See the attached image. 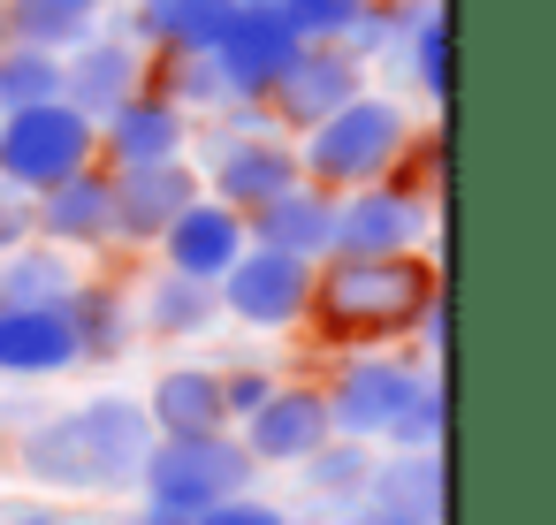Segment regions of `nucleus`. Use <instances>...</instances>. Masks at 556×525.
I'll return each mask as SVG.
<instances>
[{
	"mask_svg": "<svg viewBox=\"0 0 556 525\" xmlns=\"http://www.w3.org/2000/svg\"><path fill=\"white\" fill-rule=\"evenodd\" d=\"M153 449V419L138 396L100 388L70 411H47L16 434V472L47 495H138V464Z\"/></svg>",
	"mask_w": 556,
	"mask_h": 525,
	"instance_id": "f257e3e1",
	"label": "nucleus"
},
{
	"mask_svg": "<svg viewBox=\"0 0 556 525\" xmlns=\"http://www.w3.org/2000/svg\"><path fill=\"white\" fill-rule=\"evenodd\" d=\"M427 297H442V274H434L427 252H389V259L328 252L313 267L305 320L336 350H381V343H404L412 335V320H419Z\"/></svg>",
	"mask_w": 556,
	"mask_h": 525,
	"instance_id": "f03ea898",
	"label": "nucleus"
},
{
	"mask_svg": "<svg viewBox=\"0 0 556 525\" xmlns=\"http://www.w3.org/2000/svg\"><path fill=\"white\" fill-rule=\"evenodd\" d=\"M191 168L206 183V199L252 214L267 206L275 191H290L305 168H298V138L267 115V107H229V115H206L191 130Z\"/></svg>",
	"mask_w": 556,
	"mask_h": 525,
	"instance_id": "7ed1b4c3",
	"label": "nucleus"
},
{
	"mask_svg": "<svg viewBox=\"0 0 556 525\" xmlns=\"http://www.w3.org/2000/svg\"><path fill=\"white\" fill-rule=\"evenodd\" d=\"M412 145V115L389 100V92H351L336 115H320L313 130H298V168L305 183L320 191H358V183H381L396 168V153Z\"/></svg>",
	"mask_w": 556,
	"mask_h": 525,
	"instance_id": "20e7f679",
	"label": "nucleus"
},
{
	"mask_svg": "<svg viewBox=\"0 0 556 525\" xmlns=\"http://www.w3.org/2000/svg\"><path fill=\"white\" fill-rule=\"evenodd\" d=\"M252 487H260V464L244 457L237 426H222V434H153V449L138 464V495L161 502V510H184V517H199L229 495H252Z\"/></svg>",
	"mask_w": 556,
	"mask_h": 525,
	"instance_id": "39448f33",
	"label": "nucleus"
},
{
	"mask_svg": "<svg viewBox=\"0 0 556 525\" xmlns=\"http://www.w3.org/2000/svg\"><path fill=\"white\" fill-rule=\"evenodd\" d=\"M100 161V123L77 115L70 100H39V107H9L0 115V183L16 191H54L62 176Z\"/></svg>",
	"mask_w": 556,
	"mask_h": 525,
	"instance_id": "423d86ee",
	"label": "nucleus"
},
{
	"mask_svg": "<svg viewBox=\"0 0 556 525\" xmlns=\"http://www.w3.org/2000/svg\"><path fill=\"white\" fill-rule=\"evenodd\" d=\"M427 373H434V366H419V358L396 350V343H381V350H343V366L320 381V396H328V426L351 434V441H374V449H381L389 419L404 411V396H412Z\"/></svg>",
	"mask_w": 556,
	"mask_h": 525,
	"instance_id": "0eeeda50",
	"label": "nucleus"
},
{
	"mask_svg": "<svg viewBox=\"0 0 556 525\" xmlns=\"http://www.w3.org/2000/svg\"><path fill=\"white\" fill-rule=\"evenodd\" d=\"M222 297V320L252 328V335H282V328H305V297H313V259H290V252H267V244H244L237 267L214 282Z\"/></svg>",
	"mask_w": 556,
	"mask_h": 525,
	"instance_id": "6e6552de",
	"label": "nucleus"
},
{
	"mask_svg": "<svg viewBox=\"0 0 556 525\" xmlns=\"http://www.w3.org/2000/svg\"><path fill=\"white\" fill-rule=\"evenodd\" d=\"M434 244V199L404 191V183H358L336 191V252L358 259H389V252H427Z\"/></svg>",
	"mask_w": 556,
	"mask_h": 525,
	"instance_id": "1a4fd4ad",
	"label": "nucleus"
},
{
	"mask_svg": "<svg viewBox=\"0 0 556 525\" xmlns=\"http://www.w3.org/2000/svg\"><path fill=\"white\" fill-rule=\"evenodd\" d=\"M328 434H336V426H328V396H320L313 381H275L267 404L237 419V441H244V457H252L260 472H298Z\"/></svg>",
	"mask_w": 556,
	"mask_h": 525,
	"instance_id": "9d476101",
	"label": "nucleus"
},
{
	"mask_svg": "<svg viewBox=\"0 0 556 525\" xmlns=\"http://www.w3.org/2000/svg\"><path fill=\"white\" fill-rule=\"evenodd\" d=\"M214 69L229 77V92L244 100V107H260L267 100V85L282 77V62L298 54V31L282 24V9H275V0H237V9H229V24L214 31Z\"/></svg>",
	"mask_w": 556,
	"mask_h": 525,
	"instance_id": "9b49d317",
	"label": "nucleus"
},
{
	"mask_svg": "<svg viewBox=\"0 0 556 525\" xmlns=\"http://www.w3.org/2000/svg\"><path fill=\"white\" fill-rule=\"evenodd\" d=\"M351 92H366V62L358 54H343V47H298L290 62H282V77L267 85V115L298 138V130H313L320 115H336Z\"/></svg>",
	"mask_w": 556,
	"mask_h": 525,
	"instance_id": "f8f14e48",
	"label": "nucleus"
},
{
	"mask_svg": "<svg viewBox=\"0 0 556 525\" xmlns=\"http://www.w3.org/2000/svg\"><path fill=\"white\" fill-rule=\"evenodd\" d=\"M191 115L176 100H161L153 85H138L123 107L100 115V168H153V161H184L191 153Z\"/></svg>",
	"mask_w": 556,
	"mask_h": 525,
	"instance_id": "ddd939ff",
	"label": "nucleus"
},
{
	"mask_svg": "<svg viewBox=\"0 0 556 525\" xmlns=\"http://www.w3.org/2000/svg\"><path fill=\"white\" fill-rule=\"evenodd\" d=\"M108 176H115V244L123 252H153L161 229L206 191L191 153L184 161H153V168H108Z\"/></svg>",
	"mask_w": 556,
	"mask_h": 525,
	"instance_id": "4468645a",
	"label": "nucleus"
},
{
	"mask_svg": "<svg viewBox=\"0 0 556 525\" xmlns=\"http://www.w3.org/2000/svg\"><path fill=\"white\" fill-rule=\"evenodd\" d=\"M31 229L62 252H115V176L92 161L77 176H62L54 191H31Z\"/></svg>",
	"mask_w": 556,
	"mask_h": 525,
	"instance_id": "2eb2a0df",
	"label": "nucleus"
},
{
	"mask_svg": "<svg viewBox=\"0 0 556 525\" xmlns=\"http://www.w3.org/2000/svg\"><path fill=\"white\" fill-rule=\"evenodd\" d=\"M146 85V47L130 39V31H115V24H100L85 47H70L62 54V100L77 107V115H108V107H123L130 92Z\"/></svg>",
	"mask_w": 556,
	"mask_h": 525,
	"instance_id": "dca6fc26",
	"label": "nucleus"
},
{
	"mask_svg": "<svg viewBox=\"0 0 556 525\" xmlns=\"http://www.w3.org/2000/svg\"><path fill=\"white\" fill-rule=\"evenodd\" d=\"M252 236H244V214L237 206H222V199H191L168 229H161V267H176V274H191V282H222L229 267H237V252H244Z\"/></svg>",
	"mask_w": 556,
	"mask_h": 525,
	"instance_id": "f3484780",
	"label": "nucleus"
},
{
	"mask_svg": "<svg viewBox=\"0 0 556 525\" xmlns=\"http://www.w3.org/2000/svg\"><path fill=\"white\" fill-rule=\"evenodd\" d=\"M244 236L252 244H267V252H290V259H328L336 252V191H320V183H290V191H275L267 206H252L244 214Z\"/></svg>",
	"mask_w": 556,
	"mask_h": 525,
	"instance_id": "a211bd4d",
	"label": "nucleus"
},
{
	"mask_svg": "<svg viewBox=\"0 0 556 525\" xmlns=\"http://www.w3.org/2000/svg\"><path fill=\"white\" fill-rule=\"evenodd\" d=\"M77 373V335L62 305H0V381Z\"/></svg>",
	"mask_w": 556,
	"mask_h": 525,
	"instance_id": "6ab92c4d",
	"label": "nucleus"
},
{
	"mask_svg": "<svg viewBox=\"0 0 556 525\" xmlns=\"http://www.w3.org/2000/svg\"><path fill=\"white\" fill-rule=\"evenodd\" d=\"M130 312H138V335H161V343H199V335L222 328L214 282H191V274H176V267H153V274L138 282Z\"/></svg>",
	"mask_w": 556,
	"mask_h": 525,
	"instance_id": "aec40b11",
	"label": "nucleus"
},
{
	"mask_svg": "<svg viewBox=\"0 0 556 525\" xmlns=\"http://www.w3.org/2000/svg\"><path fill=\"white\" fill-rule=\"evenodd\" d=\"M62 312H70V335H77V366H115V358H130L138 312H130V290H123V282L77 274V290L62 297Z\"/></svg>",
	"mask_w": 556,
	"mask_h": 525,
	"instance_id": "412c9836",
	"label": "nucleus"
},
{
	"mask_svg": "<svg viewBox=\"0 0 556 525\" xmlns=\"http://www.w3.org/2000/svg\"><path fill=\"white\" fill-rule=\"evenodd\" d=\"M146 404V419H153V434H222L229 426V411H222V366H168V373H153V388L138 396Z\"/></svg>",
	"mask_w": 556,
	"mask_h": 525,
	"instance_id": "4be33fe9",
	"label": "nucleus"
},
{
	"mask_svg": "<svg viewBox=\"0 0 556 525\" xmlns=\"http://www.w3.org/2000/svg\"><path fill=\"white\" fill-rule=\"evenodd\" d=\"M237 0H130V39L146 54H206Z\"/></svg>",
	"mask_w": 556,
	"mask_h": 525,
	"instance_id": "5701e85b",
	"label": "nucleus"
},
{
	"mask_svg": "<svg viewBox=\"0 0 556 525\" xmlns=\"http://www.w3.org/2000/svg\"><path fill=\"white\" fill-rule=\"evenodd\" d=\"M0 24H9L16 47L39 54H70L108 24V0H0Z\"/></svg>",
	"mask_w": 556,
	"mask_h": 525,
	"instance_id": "b1692460",
	"label": "nucleus"
},
{
	"mask_svg": "<svg viewBox=\"0 0 556 525\" xmlns=\"http://www.w3.org/2000/svg\"><path fill=\"white\" fill-rule=\"evenodd\" d=\"M85 259L47 244V236H24L16 252H0V305H62L77 290Z\"/></svg>",
	"mask_w": 556,
	"mask_h": 525,
	"instance_id": "393cba45",
	"label": "nucleus"
},
{
	"mask_svg": "<svg viewBox=\"0 0 556 525\" xmlns=\"http://www.w3.org/2000/svg\"><path fill=\"white\" fill-rule=\"evenodd\" d=\"M146 85H153L161 100H176V107H184L191 123L244 107V100L229 92V77L214 69V54H146Z\"/></svg>",
	"mask_w": 556,
	"mask_h": 525,
	"instance_id": "a878e982",
	"label": "nucleus"
},
{
	"mask_svg": "<svg viewBox=\"0 0 556 525\" xmlns=\"http://www.w3.org/2000/svg\"><path fill=\"white\" fill-rule=\"evenodd\" d=\"M366 495L396 502V510H419V517H442V449H381Z\"/></svg>",
	"mask_w": 556,
	"mask_h": 525,
	"instance_id": "bb28decb",
	"label": "nucleus"
},
{
	"mask_svg": "<svg viewBox=\"0 0 556 525\" xmlns=\"http://www.w3.org/2000/svg\"><path fill=\"white\" fill-rule=\"evenodd\" d=\"M305 495L313 502H328V510H351L358 495H366V479H374V441H351V434H328L305 464Z\"/></svg>",
	"mask_w": 556,
	"mask_h": 525,
	"instance_id": "cd10ccee",
	"label": "nucleus"
},
{
	"mask_svg": "<svg viewBox=\"0 0 556 525\" xmlns=\"http://www.w3.org/2000/svg\"><path fill=\"white\" fill-rule=\"evenodd\" d=\"M39 100H62V54L0 39V115H9V107H39Z\"/></svg>",
	"mask_w": 556,
	"mask_h": 525,
	"instance_id": "c85d7f7f",
	"label": "nucleus"
},
{
	"mask_svg": "<svg viewBox=\"0 0 556 525\" xmlns=\"http://www.w3.org/2000/svg\"><path fill=\"white\" fill-rule=\"evenodd\" d=\"M396 47H404V77H412L427 100H442V92H450V24H442L434 0L412 16V31H404Z\"/></svg>",
	"mask_w": 556,
	"mask_h": 525,
	"instance_id": "c756f323",
	"label": "nucleus"
},
{
	"mask_svg": "<svg viewBox=\"0 0 556 525\" xmlns=\"http://www.w3.org/2000/svg\"><path fill=\"white\" fill-rule=\"evenodd\" d=\"M442 426H450V388H442V366L404 396V411L389 419L381 449H442Z\"/></svg>",
	"mask_w": 556,
	"mask_h": 525,
	"instance_id": "7c9ffc66",
	"label": "nucleus"
},
{
	"mask_svg": "<svg viewBox=\"0 0 556 525\" xmlns=\"http://www.w3.org/2000/svg\"><path fill=\"white\" fill-rule=\"evenodd\" d=\"M275 9L298 31V47H343V31L366 16V0H275Z\"/></svg>",
	"mask_w": 556,
	"mask_h": 525,
	"instance_id": "2f4dec72",
	"label": "nucleus"
},
{
	"mask_svg": "<svg viewBox=\"0 0 556 525\" xmlns=\"http://www.w3.org/2000/svg\"><path fill=\"white\" fill-rule=\"evenodd\" d=\"M267 388H275V373H267V366H222V411H229V426H237L244 411H260V404H267Z\"/></svg>",
	"mask_w": 556,
	"mask_h": 525,
	"instance_id": "473e14b6",
	"label": "nucleus"
},
{
	"mask_svg": "<svg viewBox=\"0 0 556 525\" xmlns=\"http://www.w3.org/2000/svg\"><path fill=\"white\" fill-rule=\"evenodd\" d=\"M191 525H290V510H282V502H267V495L252 487V495H229V502L199 510Z\"/></svg>",
	"mask_w": 556,
	"mask_h": 525,
	"instance_id": "72a5a7b5",
	"label": "nucleus"
},
{
	"mask_svg": "<svg viewBox=\"0 0 556 525\" xmlns=\"http://www.w3.org/2000/svg\"><path fill=\"white\" fill-rule=\"evenodd\" d=\"M24 236H39V229H31V191L0 183V252H16Z\"/></svg>",
	"mask_w": 556,
	"mask_h": 525,
	"instance_id": "f704fd0d",
	"label": "nucleus"
},
{
	"mask_svg": "<svg viewBox=\"0 0 556 525\" xmlns=\"http://www.w3.org/2000/svg\"><path fill=\"white\" fill-rule=\"evenodd\" d=\"M343 525H442V517H419V510H396V502H374V495H358V502L343 510Z\"/></svg>",
	"mask_w": 556,
	"mask_h": 525,
	"instance_id": "c9c22d12",
	"label": "nucleus"
},
{
	"mask_svg": "<svg viewBox=\"0 0 556 525\" xmlns=\"http://www.w3.org/2000/svg\"><path fill=\"white\" fill-rule=\"evenodd\" d=\"M412 343H419V350H434V366H442V343H450V305H442V297H427V305H419Z\"/></svg>",
	"mask_w": 556,
	"mask_h": 525,
	"instance_id": "e433bc0d",
	"label": "nucleus"
},
{
	"mask_svg": "<svg viewBox=\"0 0 556 525\" xmlns=\"http://www.w3.org/2000/svg\"><path fill=\"white\" fill-rule=\"evenodd\" d=\"M123 525H191V517H184V510H161V502H146V495H138Z\"/></svg>",
	"mask_w": 556,
	"mask_h": 525,
	"instance_id": "4c0bfd02",
	"label": "nucleus"
},
{
	"mask_svg": "<svg viewBox=\"0 0 556 525\" xmlns=\"http://www.w3.org/2000/svg\"><path fill=\"white\" fill-rule=\"evenodd\" d=\"M0 525H70V517L47 510V502H24V510H0Z\"/></svg>",
	"mask_w": 556,
	"mask_h": 525,
	"instance_id": "58836bf2",
	"label": "nucleus"
},
{
	"mask_svg": "<svg viewBox=\"0 0 556 525\" xmlns=\"http://www.w3.org/2000/svg\"><path fill=\"white\" fill-rule=\"evenodd\" d=\"M0 449H9V426H0Z\"/></svg>",
	"mask_w": 556,
	"mask_h": 525,
	"instance_id": "ea45409f",
	"label": "nucleus"
},
{
	"mask_svg": "<svg viewBox=\"0 0 556 525\" xmlns=\"http://www.w3.org/2000/svg\"><path fill=\"white\" fill-rule=\"evenodd\" d=\"M0 39H9V24H0Z\"/></svg>",
	"mask_w": 556,
	"mask_h": 525,
	"instance_id": "a19ab883",
	"label": "nucleus"
}]
</instances>
